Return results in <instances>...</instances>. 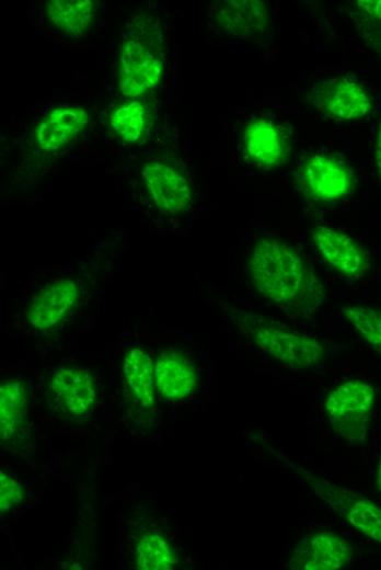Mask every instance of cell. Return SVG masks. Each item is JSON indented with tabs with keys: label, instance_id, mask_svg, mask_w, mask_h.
Instances as JSON below:
<instances>
[{
	"label": "cell",
	"instance_id": "obj_1",
	"mask_svg": "<svg viewBox=\"0 0 381 570\" xmlns=\"http://www.w3.org/2000/svg\"><path fill=\"white\" fill-rule=\"evenodd\" d=\"M88 258L32 274L19 299V315L33 332L59 331L92 303H97L116 267Z\"/></svg>",
	"mask_w": 381,
	"mask_h": 570
},
{
	"label": "cell",
	"instance_id": "obj_2",
	"mask_svg": "<svg viewBox=\"0 0 381 570\" xmlns=\"http://www.w3.org/2000/svg\"><path fill=\"white\" fill-rule=\"evenodd\" d=\"M245 273L261 297L285 308L308 305L309 296L319 287L302 256L276 238H262L254 243L246 258Z\"/></svg>",
	"mask_w": 381,
	"mask_h": 570
},
{
	"label": "cell",
	"instance_id": "obj_3",
	"mask_svg": "<svg viewBox=\"0 0 381 570\" xmlns=\"http://www.w3.org/2000/svg\"><path fill=\"white\" fill-rule=\"evenodd\" d=\"M164 68L163 38L152 20L141 15L120 42L118 84L123 95L140 98L155 89Z\"/></svg>",
	"mask_w": 381,
	"mask_h": 570
},
{
	"label": "cell",
	"instance_id": "obj_4",
	"mask_svg": "<svg viewBox=\"0 0 381 570\" xmlns=\"http://www.w3.org/2000/svg\"><path fill=\"white\" fill-rule=\"evenodd\" d=\"M234 321L258 349L288 367L310 369L325 355L323 344L315 337L270 318L236 312Z\"/></svg>",
	"mask_w": 381,
	"mask_h": 570
},
{
	"label": "cell",
	"instance_id": "obj_5",
	"mask_svg": "<svg viewBox=\"0 0 381 570\" xmlns=\"http://www.w3.org/2000/svg\"><path fill=\"white\" fill-rule=\"evenodd\" d=\"M299 485L327 504L349 525L381 544V506L354 491L336 486L324 478L303 471L289 459Z\"/></svg>",
	"mask_w": 381,
	"mask_h": 570
},
{
	"label": "cell",
	"instance_id": "obj_6",
	"mask_svg": "<svg viewBox=\"0 0 381 570\" xmlns=\"http://www.w3.org/2000/svg\"><path fill=\"white\" fill-rule=\"evenodd\" d=\"M376 392L371 384L350 379L333 388L324 409L331 426L348 443L362 445L374 408Z\"/></svg>",
	"mask_w": 381,
	"mask_h": 570
},
{
	"label": "cell",
	"instance_id": "obj_7",
	"mask_svg": "<svg viewBox=\"0 0 381 570\" xmlns=\"http://www.w3.org/2000/svg\"><path fill=\"white\" fill-rule=\"evenodd\" d=\"M100 398L96 376L83 365H59L48 374L44 399L55 414L66 418H82L95 408Z\"/></svg>",
	"mask_w": 381,
	"mask_h": 570
},
{
	"label": "cell",
	"instance_id": "obj_8",
	"mask_svg": "<svg viewBox=\"0 0 381 570\" xmlns=\"http://www.w3.org/2000/svg\"><path fill=\"white\" fill-rule=\"evenodd\" d=\"M141 189L150 205L164 215L187 212L193 204V186L182 169L164 160H150L140 170Z\"/></svg>",
	"mask_w": 381,
	"mask_h": 570
},
{
	"label": "cell",
	"instance_id": "obj_9",
	"mask_svg": "<svg viewBox=\"0 0 381 570\" xmlns=\"http://www.w3.org/2000/svg\"><path fill=\"white\" fill-rule=\"evenodd\" d=\"M119 372L120 392L127 409L139 417L153 414L158 395L149 350L138 343L125 346L120 353Z\"/></svg>",
	"mask_w": 381,
	"mask_h": 570
},
{
	"label": "cell",
	"instance_id": "obj_10",
	"mask_svg": "<svg viewBox=\"0 0 381 570\" xmlns=\"http://www.w3.org/2000/svg\"><path fill=\"white\" fill-rule=\"evenodd\" d=\"M297 179L303 193L319 202L332 203L354 187V172L344 161L327 155H311L300 162Z\"/></svg>",
	"mask_w": 381,
	"mask_h": 570
},
{
	"label": "cell",
	"instance_id": "obj_11",
	"mask_svg": "<svg viewBox=\"0 0 381 570\" xmlns=\"http://www.w3.org/2000/svg\"><path fill=\"white\" fill-rule=\"evenodd\" d=\"M310 100L324 115L338 121H356L371 110L368 89L351 77L330 78L315 83Z\"/></svg>",
	"mask_w": 381,
	"mask_h": 570
},
{
	"label": "cell",
	"instance_id": "obj_12",
	"mask_svg": "<svg viewBox=\"0 0 381 570\" xmlns=\"http://www.w3.org/2000/svg\"><path fill=\"white\" fill-rule=\"evenodd\" d=\"M312 241L323 260L345 277H361L370 269L368 251L343 230L319 225L312 231Z\"/></svg>",
	"mask_w": 381,
	"mask_h": 570
},
{
	"label": "cell",
	"instance_id": "obj_13",
	"mask_svg": "<svg viewBox=\"0 0 381 570\" xmlns=\"http://www.w3.org/2000/svg\"><path fill=\"white\" fill-rule=\"evenodd\" d=\"M153 372L157 395L168 402L188 398L197 386V367L182 350L164 347L155 353Z\"/></svg>",
	"mask_w": 381,
	"mask_h": 570
},
{
	"label": "cell",
	"instance_id": "obj_14",
	"mask_svg": "<svg viewBox=\"0 0 381 570\" xmlns=\"http://www.w3.org/2000/svg\"><path fill=\"white\" fill-rule=\"evenodd\" d=\"M354 557L351 545L342 536L320 531L302 539L293 549L288 567L297 570H336Z\"/></svg>",
	"mask_w": 381,
	"mask_h": 570
},
{
	"label": "cell",
	"instance_id": "obj_15",
	"mask_svg": "<svg viewBox=\"0 0 381 570\" xmlns=\"http://www.w3.org/2000/svg\"><path fill=\"white\" fill-rule=\"evenodd\" d=\"M242 149L253 164L275 168L288 158L290 141L284 126L270 118L258 117L244 126Z\"/></svg>",
	"mask_w": 381,
	"mask_h": 570
},
{
	"label": "cell",
	"instance_id": "obj_16",
	"mask_svg": "<svg viewBox=\"0 0 381 570\" xmlns=\"http://www.w3.org/2000/svg\"><path fill=\"white\" fill-rule=\"evenodd\" d=\"M209 18L215 30L228 37L250 39L265 32L268 12L257 0H227L216 2Z\"/></svg>",
	"mask_w": 381,
	"mask_h": 570
},
{
	"label": "cell",
	"instance_id": "obj_17",
	"mask_svg": "<svg viewBox=\"0 0 381 570\" xmlns=\"http://www.w3.org/2000/svg\"><path fill=\"white\" fill-rule=\"evenodd\" d=\"M88 119L89 115L83 107L55 106L35 127V144L46 152H58L80 135Z\"/></svg>",
	"mask_w": 381,
	"mask_h": 570
},
{
	"label": "cell",
	"instance_id": "obj_18",
	"mask_svg": "<svg viewBox=\"0 0 381 570\" xmlns=\"http://www.w3.org/2000/svg\"><path fill=\"white\" fill-rule=\"evenodd\" d=\"M30 395L25 383L11 378L0 385V437L7 445H21L28 434Z\"/></svg>",
	"mask_w": 381,
	"mask_h": 570
},
{
	"label": "cell",
	"instance_id": "obj_19",
	"mask_svg": "<svg viewBox=\"0 0 381 570\" xmlns=\"http://www.w3.org/2000/svg\"><path fill=\"white\" fill-rule=\"evenodd\" d=\"M132 565L140 570H172L178 556L171 540L160 531L145 529L130 539Z\"/></svg>",
	"mask_w": 381,
	"mask_h": 570
},
{
	"label": "cell",
	"instance_id": "obj_20",
	"mask_svg": "<svg viewBox=\"0 0 381 570\" xmlns=\"http://www.w3.org/2000/svg\"><path fill=\"white\" fill-rule=\"evenodd\" d=\"M97 2L92 0H50L45 4L49 23L68 36H81L96 15Z\"/></svg>",
	"mask_w": 381,
	"mask_h": 570
},
{
	"label": "cell",
	"instance_id": "obj_21",
	"mask_svg": "<svg viewBox=\"0 0 381 570\" xmlns=\"http://www.w3.org/2000/svg\"><path fill=\"white\" fill-rule=\"evenodd\" d=\"M114 135L125 144L142 140L148 126V112L143 103L130 101L116 106L109 116Z\"/></svg>",
	"mask_w": 381,
	"mask_h": 570
},
{
	"label": "cell",
	"instance_id": "obj_22",
	"mask_svg": "<svg viewBox=\"0 0 381 570\" xmlns=\"http://www.w3.org/2000/svg\"><path fill=\"white\" fill-rule=\"evenodd\" d=\"M342 312L358 335L381 354V309L350 305L345 306Z\"/></svg>",
	"mask_w": 381,
	"mask_h": 570
},
{
	"label": "cell",
	"instance_id": "obj_23",
	"mask_svg": "<svg viewBox=\"0 0 381 570\" xmlns=\"http://www.w3.org/2000/svg\"><path fill=\"white\" fill-rule=\"evenodd\" d=\"M26 495L22 483L12 475L0 474V510L9 512L18 506Z\"/></svg>",
	"mask_w": 381,
	"mask_h": 570
},
{
	"label": "cell",
	"instance_id": "obj_24",
	"mask_svg": "<svg viewBox=\"0 0 381 570\" xmlns=\"http://www.w3.org/2000/svg\"><path fill=\"white\" fill-rule=\"evenodd\" d=\"M355 8L362 21L381 23V0H359L356 1Z\"/></svg>",
	"mask_w": 381,
	"mask_h": 570
},
{
	"label": "cell",
	"instance_id": "obj_25",
	"mask_svg": "<svg viewBox=\"0 0 381 570\" xmlns=\"http://www.w3.org/2000/svg\"><path fill=\"white\" fill-rule=\"evenodd\" d=\"M374 163L377 171L381 178V123L379 125L376 139H374Z\"/></svg>",
	"mask_w": 381,
	"mask_h": 570
},
{
	"label": "cell",
	"instance_id": "obj_26",
	"mask_svg": "<svg viewBox=\"0 0 381 570\" xmlns=\"http://www.w3.org/2000/svg\"><path fill=\"white\" fill-rule=\"evenodd\" d=\"M374 479H376V487L381 492V458H380L379 465L376 470Z\"/></svg>",
	"mask_w": 381,
	"mask_h": 570
}]
</instances>
